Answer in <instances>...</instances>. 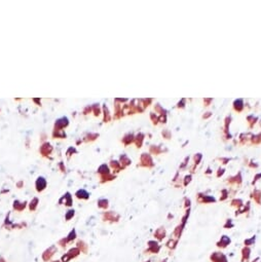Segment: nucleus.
<instances>
[{"instance_id":"f257e3e1","label":"nucleus","mask_w":261,"mask_h":262,"mask_svg":"<svg viewBox=\"0 0 261 262\" xmlns=\"http://www.w3.org/2000/svg\"><path fill=\"white\" fill-rule=\"evenodd\" d=\"M210 261L211 262H228L227 256L220 251H216L210 255Z\"/></svg>"},{"instance_id":"f03ea898","label":"nucleus","mask_w":261,"mask_h":262,"mask_svg":"<svg viewBox=\"0 0 261 262\" xmlns=\"http://www.w3.org/2000/svg\"><path fill=\"white\" fill-rule=\"evenodd\" d=\"M147 244H148V248H147L146 252L148 254H158L159 253V251L161 249V246L156 240H149Z\"/></svg>"},{"instance_id":"7ed1b4c3","label":"nucleus","mask_w":261,"mask_h":262,"mask_svg":"<svg viewBox=\"0 0 261 262\" xmlns=\"http://www.w3.org/2000/svg\"><path fill=\"white\" fill-rule=\"evenodd\" d=\"M230 243H231V240H230L229 236H222L220 240L216 243V246H217L219 249H225V248H227L228 246L230 245Z\"/></svg>"},{"instance_id":"20e7f679","label":"nucleus","mask_w":261,"mask_h":262,"mask_svg":"<svg viewBox=\"0 0 261 262\" xmlns=\"http://www.w3.org/2000/svg\"><path fill=\"white\" fill-rule=\"evenodd\" d=\"M251 248L250 247H244L241 251L242 254V258H241V262H249L250 257H251Z\"/></svg>"},{"instance_id":"39448f33","label":"nucleus","mask_w":261,"mask_h":262,"mask_svg":"<svg viewBox=\"0 0 261 262\" xmlns=\"http://www.w3.org/2000/svg\"><path fill=\"white\" fill-rule=\"evenodd\" d=\"M165 236H167V231H165V229L163 228V227H159V228L154 232V238H155L157 240H163V238H165Z\"/></svg>"},{"instance_id":"423d86ee","label":"nucleus","mask_w":261,"mask_h":262,"mask_svg":"<svg viewBox=\"0 0 261 262\" xmlns=\"http://www.w3.org/2000/svg\"><path fill=\"white\" fill-rule=\"evenodd\" d=\"M56 252V248L55 247H52L49 248L48 250H46L45 252L43 253L42 255V258L43 260H45V261H47V260H49L50 258H52V256H54V254H55Z\"/></svg>"},{"instance_id":"0eeeda50","label":"nucleus","mask_w":261,"mask_h":262,"mask_svg":"<svg viewBox=\"0 0 261 262\" xmlns=\"http://www.w3.org/2000/svg\"><path fill=\"white\" fill-rule=\"evenodd\" d=\"M178 242L179 240H174V238H170V240L167 242V244H165V246H167V248L168 249H170L171 251H174L177 248V245H178Z\"/></svg>"},{"instance_id":"6e6552de","label":"nucleus","mask_w":261,"mask_h":262,"mask_svg":"<svg viewBox=\"0 0 261 262\" xmlns=\"http://www.w3.org/2000/svg\"><path fill=\"white\" fill-rule=\"evenodd\" d=\"M79 253H80V250H79L78 248H74V249H71V250L67 253V255H68V257H69L70 259H72V258L77 257V256L79 255Z\"/></svg>"},{"instance_id":"1a4fd4ad","label":"nucleus","mask_w":261,"mask_h":262,"mask_svg":"<svg viewBox=\"0 0 261 262\" xmlns=\"http://www.w3.org/2000/svg\"><path fill=\"white\" fill-rule=\"evenodd\" d=\"M255 242H256V236H252V238H246V240H244V247H251V246H253L255 244Z\"/></svg>"},{"instance_id":"9d476101","label":"nucleus","mask_w":261,"mask_h":262,"mask_svg":"<svg viewBox=\"0 0 261 262\" xmlns=\"http://www.w3.org/2000/svg\"><path fill=\"white\" fill-rule=\"evenodd\" d=\"M233 207L241 208L243 206V202L241 200H233Z\"/></svg>"},{"instance_id":"9b49d317","label":"nucleus","mask_w":261,"mask_h":262,"mask_svg":"<svg viewBox=\"0 0 261 262\" xmlns=\"http://www.w3.org/2000/svg\"><path fill=\"white\" fill-rule=\"evenodd\" d=\"M231 227H233V221L230 220V219H227V221H226V223L224 224V228H231Z\"/></svg>"},{"instance_id":"f8f14e48","label":"nucleus","mask_w":261,"mask_h":262,"mask_svg":"<svg viewBox=\"0 0 261 262\" xmlns=\"http://www.w3.org/2000/svg\"><path fill=\"white\" fill-rule=\"evenodd\" d=\"M107 200H101L100 202H99V207H101V208H107Z\"/></svg>"},{"instance_id":"ddd939ff","label":"nucleus","mask_w":261,"mask_h":262,"mask_svg":"<svg viewBox=\"0 0 261 262\" xmlns=\"http://www.w3.org/2000/svg\"><path fill=\"white\" fill-rule=\"evenodd\" d=\"M74 238H75V231L73 230V231H71V233L68 236V238H66V240H67V242H70V240H74Z\"/></svg>"},{"instance_id":"4468645a","label":"nucleus","mask_w":261,"mask_h":262,"mask_svg":"<svg viewBox=\"0 0 261 262\" xmlns=\"http://www.w3.org/2000/svg\"><path fill=\"white\" fill-rule=\"evenodd\" d=\"M73 215H74V211H72V210H71V211H69V213L66 215V218H67V220H69V219L71 218Z\"/></svg>"},{"instance_id":"2eb2a0df","label":"nucleus","mask_w":261,"mask_h":262,"mask_svg":"<svg viewBox=\"0 0 261 262\" xmlns=\"http://www.w3.org/2000/svg\"><path fill=\"white\" fill-rule=\"evenodd\" d=\"M251 262H261V258L260 257H256L255 259H253Z\"/></svg>"},{"instance_id":"dca6fc26","label":"nucleus","mask_w":261,"mask_h":262,"mask_svg":"<svg viewBox=\"0 0 261 262\" xmlns=\"http://www.w3.org/2000/svg\"><path fill=\"white\" fill-rule=\"evenodd\" d=\"M161 262H168V260H167V259H163V260H161Z\"/></svg>"},{"instance_id":"f3484780","label":"nucleus","mask_w":261,"mask_h":262,"mask_svg":"<svg viewBox=\"0 0 261 262\" xmlns=\"http://www.w3.org/2000/svg\"><path fill=\"white\" fill-rule=\"evenodd\" d=\"M0 262H4V260H3V259H0Z\"/></svg>"},{"instance_id":"a211bd4d","label":"nucleus","mask_w":261,"mask_h":262,"mask_svg":"<svg viewBox=\"0 0 261 262\" xmlns=\"http://www.w3.org/2000/svg\"><path fill=\"white\" fill-rule=\"evenodd\" d=\"M145 262H151L150 260H147V261H145Z\"/></svg>"},{"instance_id":"6ab92c4d","label":"nucleus","mask_w":261,"mask_h":262,"mask_svg":"<svg viewBox=\"0 0 261 262\" xmlns=\"http://www.w3.org/2000/svg\"><path fill=\"white\" fill-rule=\"evenodd\" d=\"M54 262H60V261H58V260H57V261H54Z\"/></svg>"}]
</instances>
